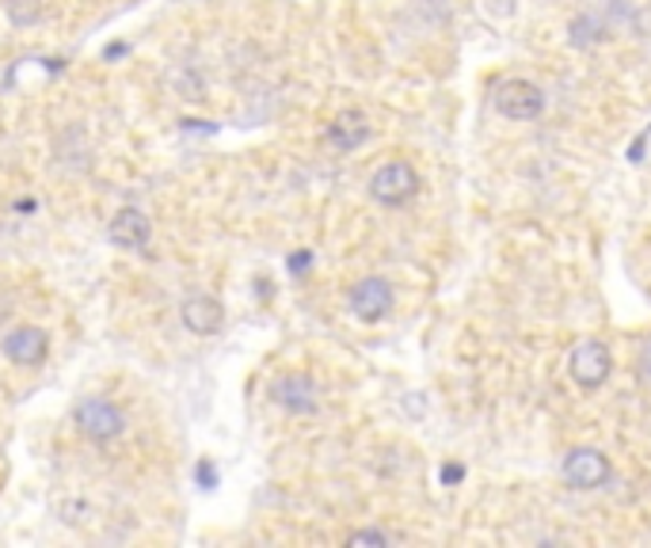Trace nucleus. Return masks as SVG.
<instances>
[{
	"label": "nucleus",
	"mask_w": 651,
	"mask_h": 548,
	"mask_svg": "<svg viewBox=\"0 0 651 548\" xmlns=\"http://www.w3.org/2000/svg\"><path fill=\"white\" fill-rule=\"evenodd\" d=\"M195 476H199V487H202V491H210V487L217 484V469H214L210 461H202L199 469H195Z\"/></svg>",
	"instance_id": "2eb2a0df"
},
{
	"label": "nucleus",
	"mask_w": 651,
	"mask_h": 548,
	"mask_svg": "<svg viewBox=\"0 0 651 548\" xmlns=\"http://www.w3.org/2000/svg\"><path fill=\"white\" fill-rule=\"evenodd\" d=\"M108 236H111V244H118V248L141 251L149 244V236H153V225H149V217L138 210V205H126V210H118L115 217H111Z\"/></svg>",
	"instance_id": "1a4fd4ad"
},
{
	"label": "nucleus",
	"mask_w": 651,
	"mask_h": 548,
	"mask_svg": "<svg viewBox=\"0 0 651 548\" xmlns=\"http://www.w3.org/2000/svg\"><path fill=\"white\" fill-rule=\"evenodd\" d=\"M461 476H465V472H461V464H446V469H442V479H446V484H458Z\"/></svg>",
	"instance_id": "dca6fc26"
},
{
	"label": "nucleus",
	"mask_w": 651,
	"mask_h": 548,
	"mask_svg": "<svg viewBox=\"0 0 651 548\" xmlns=\"http://www.w3.org/2000/svg\"><path fill=\"white\" fill-rule=\"evenodd\" d=\"M179 316H184V327L191 335H214V332H222V324H225L222 301H217V297H210V294L187 297L184 309H179Z\"/></svg>",
	"instance_id": "9d476101"
},
{
	"label": "nucleus",
	"mask_w": 651,
	"mask_h": 548,
	"mask_svg": "<svg viewBox=\"0 0 651 548\" xmlns=\"http://www.w3.org/2000/svg\"><path fill=\"white\" fill-rule=\"evenodd\" d=\"M560 472H564V484H572L575 491H594V487L610 484L613 464L602 449H572L560 464Z\"/></svg>",
	"instance_id": "20e7f679"
},
{
	"label": "nucleus",
	"mask_w": 651,
	"mask_h": 548,
	"mask_svg": "<svg viewBox=\"0 0 651 548\" xmlns=\"http://www.w3.org/2000/svg\"><path fill=\"white\" fill-rule=\"evenodd\" d=\"M73 423H77L80 434L92 441H111L126 431V415L111 400H103V396L80 400L77 408H73Z\"/></svg>",
	"instance_id": "7ed1b4c3"
},
{
	"label": "nucleus",
	"mask_w": 651,
	"mask_h": 548,
	"mask_svg": "<svg viewBox=\"0 0 651 548\" xmlns=\"http://www.w3.org/2000/svg\"><path fill=\"white\" fill-rule=\"evenodd\" d=\"M389 533L381 530H354L351 537H347V545H389Z\"/></svg>",
	"instance_id": "f8f14e48"
},
{
	"label": "nucleus",
	"mask_w": 651,
	"mask_h": 548,
	"mask_svg": "<svg viewBox=\"0 0 651 548\" xmlns=\"http://www.w3.org/2000/svg\"><path fill=\"white\" fill-rule=\"evenodd\" d=\"M370 195L381 205H404L420 195V172L408 160H389L370 175Z\"/></svg>",
	"instance_id": "f257e3e1"
},
{
	"label": "nucleus",
	"mask_w": 651,
	"mask_h": 548,
	"mask_svg": "<svg viewBox=\"0 0 651 548\" xmlns=\"http://www.w3.org/2000/svg\"><path fill=\"white\" fill-rule=\"evenodd\" d=\"M613 373V354L602 339H579L567 354V377L579 388H598L605 385Z\"/></svg>",
	"instance_id": "f03ea898"
},
{
	"label": "nucleus",
	"mask_w": 651,
	"mask_h": 548,
	"mask_svg": "<svg viewBox=\"0 0 651 548\" xmlns=\"http://www.w3.org/2000/svg\"><path fill=\"white\" fill-rule=\"evenodd\" d=\"M271 400L278 408L293 411V415H313L321 408V388L309 373H283V377L271 385Z\"/></svg>",
	"instance_id": "0eeeda50"
},
{
	"label": "nucleus",
	"mask_w": 651,
	"mask_h": 548,
	"mask_svg": "<svg viewBox=\"0 0 651 548\" xmlns=\"http://www.w3.org/2000/svg\"><path fill=\"white\" fill-rule=\"evenodd\" d=\"M370 137V119L362 111H339L336 119L328 122V141L336 145L339 152H354L359 145H366Z\"/></svg>",
	"instance_id": "9b49d317"
},
{
	"label": "nucleus",
	"mask_w": 651,
	"mask_h": 548,
	"mask_svg": "<svg viewBox=\"0 0 651 548\" xmlns=\"http://www.w3.org/2000/svg\"><path fill=\"white\" fill-rule=\"evenodd\" d=\"M4 354H9L16 365H39V362H47V354H50V335L35 324L12 327V332L4 335Z\"/></svg>",
	"instance_id": "6e6552de"
},
{
	"label": "nucleus",
	"mask_w": 651,
	"mask_h": 548,
	"mask_svg": "<svg viewBox=\"0 0 651 548\" xmlns=\"http://www.w3.org/2000/svg\"><path fill=\"white\" fill-rule=\"evenodd\" d=\"M392 286L385 278H377V274H370V278L354 282L351 286V297H347V304H351V312L362 320V324H377V320H385L392 312Z\"/></svg>",
	"instance_id": "423d86ee"
},
{
	"label": "nucleus",
	"mask_w": 651,
	"mask_h": 548,
	"mask_svg": "<svg viewBox=\"0 0 651 548\" xmlns=\"http://www.w3.org/2000/svg\"><path fill=\"white\" fill-rule=\"evenodd\" d=\"M496 111L503 119L514 122H529L544 111V91L537 88L534 80H522V76H511L496 88Z\"/></svg>",
	"instance_id": "39448f33"
},
{
	"label": "nucleus",
	"mask_w": 651,
	"mask_h": 548,
	"mask_svg": "<svg viewBox=\"0 0 651 548\" xmlns=\"http://www.w3.org/2000/svg\"><path fill=\"white\" fill-rule=\"evenodd\" d=\"M636 373H640L643 385H651V339H643L640 354H636Z\"/></svg>",
	"instance_id": "ddd939ff"
},
{
	"label": "nucleus",
	"mask_w": 651,
	"mask_h": 548,
	"mask_svg": "<svg viewBox=\"0 0 651 548\" xmlns=\"http://www.w3.org/2000/svg\"><path fill=\"white\" fill-rule=\"evenodd\" d=\"M286 266H290V274H298V278H301V274L313 266V251H293V256L286 259Z\"/></svg>",
	"instance_id": "4468645a"
}]
</instances>
